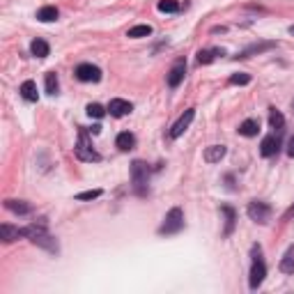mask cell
Segmentation results:
<instances>
[{"mask_svg":"<svg viewBox=\"0 0 294 294\" xmlns=\"http://www.w3.org/2000/svg\"><path fill=\"white\" fill-rule=\"evenodd\" d=\"M23 232H25V237H28L32 244L46 248L48 253H58V241H55L53 237L48 234L46 223H44V221L35 223V225H30V228H23Z\"/></svg>","mask_w":294,"mask_h":294,"instance_id":"obj_1","label":"cell"},{"mask_svg":"<svg viewBox=\"0 0 294 294\" xmlns=\"http://www.w3.org/2000/svg\"><path fill=\"white\" fill-rule=\"evenodd\" d=\"M131 182H133L136 196L145 198L150 193V168H147V163H143V161L131 163Z\"/></svg>","mask_w":294,"mask_h":294,"instance_id":"obj_2","label":"cell"},{"mask_svg":"<svg viewBox=\"0 0 294 294\" xmlns=\"http://www.w3.org/2000/svg\"><path fill=\"white\" fill-rule=\"evenodd\" d=\"M180 230H184V211L180 207H173V209L166 214L161 228H159V234H177Z\"/></svg>","mask_w":294,"mask_h":294,"instance_id":"obj_3","label":"cell"},{"mask_svg":"<svg viewBox=\"0 0 294 294\" xmlns=\"http://www.w3.org/2000/svg\"><path fill=\"white\" fill-rule=\"evenodd\" d=\"M260 246H253V264H251V276H248V285L251 290H258L262 285L264 276H267V267H264L262 258H260Z\"/></svg>","mask_w":294,"mask_h":294,"instance_id":"obj_4","label":"cell"},{"mask_svg":"<svg viewBox=\"0 0 294 294\" xmlns=\"http://www.w3.org/2000/svg\"><path fill=\"white\" fill-rule=\"evenodd\" d=\"M74 154H76L81 161H101V154H97V152L90 147L85 131L78 133V143H76V147H74Z\"/></svg>","mask_w":294,"mask_h":294,"instance_id":"obj_5","label":"cell"},{"mask_svg":"<svg viewBox=\"0 0 294 294\" xmlns=\"http://www.w3.org/2000/svg\"><path fill=\"white\" fill-rule=\"evenodd\" d=\"M248 216H251V221L260 223V225H264V223H269L271 218V207L264 202H258V200H253V202H248Z\"/></svg>","mask_w":294,"mask_h":294,"instance_id":"obj_6","label":"cell"},{"mask_svg":"<svg viewBox=\"0 0 294 294\" xmlns=\"http://www.w3.org/2000/svg\"><path fill=\"white\" fill-rule=\"evenodd\" d=\"M76 78L83 83H97V81H101V69L97 65H90V62H83V65L76 67Z\"/></svg>","mask_w":294,"mask_h":294,"instance_id":"obj_7","label":"cell"},{"mask_svg":"<svg viewBox=\"0 0 294 294\" xmlns=\"http://www.w3.org/2000/svg\"><path fill=\"white\" fill-rule=\"evenodd\" d=\"M193 117H196V110H193V108L184 110V113H182V117H180L177 122H175V124H173V129H170V138H180L182 133H184L186 129L191 126Z\"/></svg>","mask_w":294,"mask_h":294,"instance_id":"obj_8","label":"cell"},{"mask_svg":"<svg viewBox=\"0 0 294 294\" xmlns=\"http://www.w3.org/2000/svg\"><path fill=\"white\" fill-rule=\"evenodd\" d=\"M184 74H186V60L184 58H180V60L170 67V72H168V85L170 88H177V85L184 81Z\"/></svg>","mask_w":294,"mask_h":294,"instance_id":"obj_9","label":"cell"},{"mask_svg":"<svg viewBox=\"0 0 294 294\" xmlns=\"http://www.w3.org/2000/svg\"><path fill=\"white\" fill-rule=\"evenodd\" d=\"M278 150H281V140H278L276 133L262 138V145H260V154L262 156H274V154H278Z\"/></svg>","mask_w":294,"mask_h":294,"instance_id":"obj_10","label":"cell"},{"mask_svg":"<svg viewBox=\"0 0 294 294\" xmlns=\"http://www.w3.org/2000/svg\"><path fill=\"white\" fill-rule=\"evenodd\" d=\"M133 110V106L129 101H124V99H113V101L108 103V113L113 115V117H124V115H129Z\"/></svg>","mask_w":294,"mask_h":294,"instance_id":"obj_11","label":"cell"},{"mask_svg":"<svg viewBox=\"0 0 294 294\" xmlns=\"http://www.w3.org/2000/svg\"><path fill=\"white\" fill-rule=\"evenodd\" d=\"M18 237H25V232L21 228H14V225H9V223H2V225H0V239L2 241L9 244V241H16Z\"/></svg>","mask_w":294,"mask_h":294,"instance_id":"obj_12","label":"cell"},{"mask_svg":"<svg viewBox=\"0 0 294 294\" xmlns=\"http://www.w3.org/2000/svg\"><path fill=\"white\" fill-rule=\"evenodd\" d=\"M271 48H276V42H258V44H251L248 48L241 51L239 58H251L255 53H264V51H271Z\"/></svg>","mask_w":294,"mask_h":294,"instance_id":"obj_13","label":"cell"},{"mask_svg":"<svg viewBox=\"0 0 294 294\" xmlns=\"http://www.w3.org/2000/svg\"><path fill=\"white\" fill-rule=\"evenodd\" d=\"M18 92H21V97H23L25 101H30V103H35L37 99H39V92H37V83H35V81H23Z\"/></svg>","mask_w":294,"mask_h":294,"instance_id":"obj_14","label":"cell"},{"mask_svg":"<svg viewBox=\"0 0 294 294\" xmlns=\"http://www.w3.org/2000/svg\"><path fill=\"white\" fill-rule=\"evenodd\" d=\"M225 145H211V147H207L204 150V161L207 163H218L225 156Z\"/></svg>","mask_w":294,"mask_h":294,"instance_id":"obj_15","label":"cell"},{"mask_svg":"<svg viewBox=\"0 0 294 294\" xmlns=\"http://www.w3.org/2000/svg\"><path fill=\"white\" fill-rule=\"evenodd\" d=\"M5 207L9 211H14V214H18V216H25V214H30L32 207L28 202H23V200H7Z\"/></svg>","mask_w":294,"mask_h":294,"instance_id":"obj_16","label":"cell"},{"mask_svg":"<svg viewBox=\"0 0 294 294\" xmlns=\"http://www.w3.org/2000/svg\"><path fill=\"white\" fill-rule=\"evenodd\" d=\"M115 145H117L122 152H129V150H133V147H136V136H133V133H129V131H122L120 136H117V140H115Z\"/></svg>","mask_w":294,"mask_h":294,"instance_id":"obj_17","label":"cell"},{"mask_svg":"<svg viewBox=\"0 0 294 294\" xmlns=\"http://www.w3.org/2000/svg\"><path fill=\"white\" fill-rule=\"evenodd\" d=\"M278 267H281L283 274H294V244L285 251V255L281 258V264H278Z\"/></svg>","mask_w":294,"mask_h":294,"instance_id":"obj_18","label":"cell"},{"mask_svg":"<svg viewBox=\"0 0 294 294\" xmlns=\"http://www.w3.org/2000/svg\"><path fill=\"white\" fill-rule=\"evenodd\" d=\"M258 131H260V122L258 120H244L239 124V133H241V136H246V138L258 136Z\"/></svg>","mask_w":294,"mask_h":294,"instance_id":"obj_19","label":"cell"},{"mask_svg":"<svg viewBox=\"0 0 294 294\" xmlns=\"http://www.w3.org/2000/svg\"><path fill=\"white\" fill-rule=\"evenodd\" d=\"M223 53H225L223 48H202V51H198V62L200 65H209V62H214L216 55H223Z\"/></svg>","mask_w":294,"mask_h":294,"instance_id":"obj_20","label":"cell"},{"mask_svg":"<svg viewBox=\"0 0 294 294\" xmlns=\"http://www.w3.org/2000/svg\"><path fill=\"white\" fill-rule=\"evenodd\" d=\"M58 16H60V14H58V9H55V7H42V9H39V12H37V18H39V21H42V23H51V21H58Z\"/></svg>","mask_w":294,"mask_h":294,"instance_id":"obj_21","label":"cell"},{"mask_svg":"<svg viewBox=\"0 0 294 294\" xmlns=\"http://www.w3.org/2000/svg\"><path fill=\"white\" fill-rule=\"evenodd\" d=\"M30 51L35 58H46V55L51 53V48H48V44L44 42V39H35V42L30 44Z\"/></svg>","mask_w":294,"mask_h":294,"instance_id":"obj_22","label":"cell"},{"mask_svg":"<svg viewBox=\"0 0 294 294\" xmlns=\"http://www.w3.org/2000/svg\"><path fill=\"white\" fill-rule=\"evenodd\" d=\"M152 35V25H133L131 30L126 32V37L131 39H140V37H150Z\"/></svg>","mask_w":294,"mask_h":294,"instance_id":"obj_23","label":"cell"},{"mask_svg":"<svg viewBox=\"0 0 294 294\" xmlns=\"http://www.w3.org/2000/svg\"><path fill=\"white\" fill-rule=\"evenodd\" d=\"M221 211L225 214V234H230L234 228V221H237V214H234L232 207H221Z\"/></svg>","mask_w":294,"mask_h":294,"instance_id":"obj_24","label":"cell"},{"mask_svg":"<svg viewBox=\"0 0 294 294\" xmlns=\"http://www.w3.org/2000/svg\"><path fill=\"white\" fill-rule=\"evenodd\" d=\"M283 124H285V117H283V115L278 113L276 108H271V113H269V126H271V129H276V131H281Z\"/></svg>","mask_w":294,"mask_h":294,"instance_id":"obj_25","label":"cell"},{"mask_svg":"<svg viewBox=\"0 0 294 294\" xmlns=\"http://www.w3.org/2000/svg\"><path fill=\"white\" fill-rule=\"evenodd\" d=\"M159 12L163 14H175L177 9H180V5H177V0H159Z\"/></svg>","mask_w":294,"mask_h":294,"instance_id":"obj_26","label":"cell"},{"mask_svg":"<svg viewBox=\"0 0 294 294\" xmlns=\"http://www.w3.org/2000/svg\"><path fill=\"white\" fill-rule=\"evenodd\" d=\"M58 88H60V83H58L55 72H48L46 74V92L48 95H58Z\"/></svg>","mask_w":294,"mask_h":294,"instance_id":"obj_27","label":"cell"},{"mask_svg":"<svg viewBox=\"0 0 294 294\" xmlns=\"http://www.w3.org/2000/svg\"><path fill=\"white\" fill-rule=\"evenodd\" d=\"M85 113L90 115V117H97V120H99V117H103V115H106V108H103V106H99V103H88Z\"/></svg>","mask_w":294,"mask_h":294,"instance_id":"obj_28","label":"cell"},{"mask_svg":"<svg viewBox=\"0 0 294 294\" xmlns=\"http://www.w3.org/2000/svg\"><path fill=\"white\" fill-rule=\"evenodd\" d=\"M101 189H92V191H83V193H76V200H95L101 196Z\"/></svg>","mask_w":294,"mask_h":294,"instance_id":"obj_29","label":"cell"},{"mask_svg":"<svg viewBox=\"0 0 294 294\" xmlns=\"http://www.w3.org/2000/svg\"><path fill=\"white\" fill-rule=\"evenodd\" d=\"M230 83L232 85H246V83H251V76H248V74H234V76H230Z\"/></svg>","mask_w":294,"mask_h":294,"instance_id":"obj_30","label":"cell"},{"mask_svg":"<svg viewBox=\"0 0 294 294\" xmlns=\"http://www.w3.org/2000/svg\"><path fill=\"white\" fill-rule=\"evenodd\" d=\"M288 156H292L294 159V136L290 138V143H288Z\"/></svg>","mask_w":294,"mask_h":294,"instance_id":"obj_31","label":"cell"},{"mask_svg":"<svg viewBox=\"0 0 294 294\" xmlns=\"http://www.w3.org/2000/svg\"><path fill=\"white\" fill-rule=\"evenodd\" d=\"M292 216H294V204H292V207H290L288 211H285V216H283V221H290V218H292Z\"/></svg>","mask_w":294,"mask_h":294,"instance_id":"obj_32","label":"cell"},{"mask_svg":"<svg viewBox=\"0 0 294 294\" xmlns=\"http://www.w3.org/2000/svg\"><path fill=\"white\" fill-rule=\"evenodd\" d=\"M88 131H90L92 136H99V133H101V126H99V124H95L92 129H88Z\"/></svg>","mask_w":294,"mask_h":294,"instance_id":"obj_33","label":"cell"},{"mask_svg":"<svg viewBox=\"0 0 294 294\" xmlns=\"http://www.w3.org/2000/svg\"><path fill=\"white\" fill-rule=\"evenodd\" d=\"M290 32H292V35H294V25H292V28H290Z\"/></svg>","mask_w":294,"mask_h":294,"instance_id":"obj_34","label":"cell"},{"mask_svg":"<svg viewBox=\"0 0 294 294\" xmlns=\"http://www.w3.org/2000/svg\"><path fill=\"white\" fill-rule=\"evenodd\" d=\"M292 106H294V103H292Z\"/></svg>","mask_w":294,"mask_h":294,"instance_id":"obj_35","label":"cell"}]
</instances>
